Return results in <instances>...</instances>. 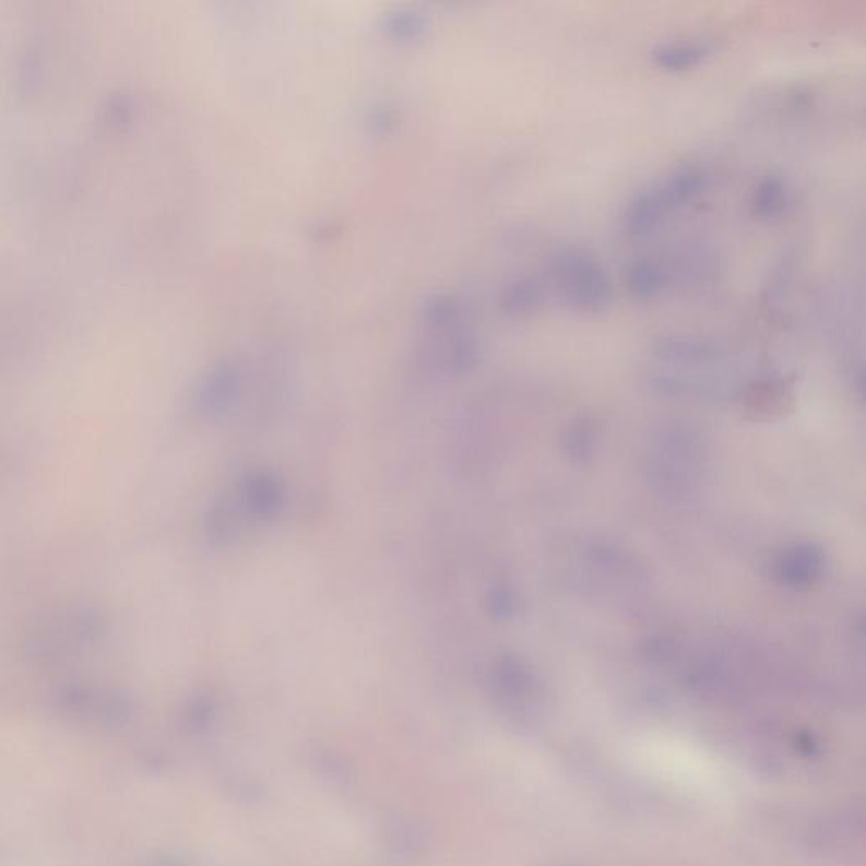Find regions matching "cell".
I'll list each match as a JSON object with an SVG mask.
<instances>
[{"label": "cell", "instance_id": "obj_1", "mask_svg": "<svg viewBox=\"0 0 866 866\" xmlns=\"http://www.w3.org/2000/svg\"><path fill=\"white\" fill-rule=\"evenodd\" d=\"M106 631V619L92 608H68L38 619L26 633L29 655L36 659H64L67 655L94 645Z\"/></svg>", "mask_w": 866, "mask_h": 866}, {"label": "cell", "instance_id": "obj_2", "mask_svg": "<svg viewBox=\"0 0 866 866\" xmlns=\"http://www.w3.org/2000/svg\"><path fill=\"white\" fill-rule=\"evenodd\" d=\"M550 271L560 295L570 308L597 313L613 300L612 282L600 259L584 248L559 249L550 261Z\"/></svg>", "mask_w": 866, "mask_h": 866}, {"label": "cell", "instance_id": "obj_3", "mask_svg": "<svg viewBox=\"0 0 866 866\" xmlns=\"http://www.w3.org/2000/svg\"><path fill=\"white\" fill-rule=\"evenodd\" d=\"M655 185L668 214L701 199L709 187V175L701 165H683Z\"/></svg>", "mask_w": 866, "mask_h": 866}, {"label": "cell", "instance_id": "obj_4", "mask_svg": "<svg viewBox=\"0 0 866 866\" xmlns=\"http://www.w3.org/2000/svg\"><path fill=\"white\" fill-rule=\"evenodd\" d=\"M667 211L664 209L661 195L656 192V185L642 188L628 200L627 209L622 212V229L627 230L634 239H643L661 225Z\"/></svg>", "mask_w": 866, "mask_h": 866}, {"label": "cell", "instance_id": "obj_5", "mask_svg": "<svg viewBox=\"0 0 866 866\" xmlns=\"http://www.w3.org/2000/svg\"><path fill=\"white\" fill-rule=\"evenodd\" d=\"M713 51L709 41H668L656 45L650 51V58L655 67L665 72H686L698 67Z\"/></svg>", "mask_w": 866, "mask_h": 866}, {"label": "cell", "instance_id": "obj_6", "mask_svg": "<svg viewBox=\"0 0 866 866\" xmlns=\"http://www.w3.org/2000/svg\"><path fill=\"white\" fill-rule=\"evenodd\" d=\"M628 293L637 300H652L664 292L668 274L655 259L638 256L625 268Z\"/></svg>", "mask_w": 866, "mask_h": 866}, {"label": "cell", "instance_id": "obj_7", "mask_svg": "<svg viewBox=\"0 0 866 866\" xmlns=\"http://www.w3.org/2000/svg\"><path fill=\"white\" fill-rule=\"evenodd\" d=\"M788 202L787 183L781 173L761 175L750 195L751 212L758 218L781 217Z\"/></svg>", "mask_w": 866, "mask_h": 866}, {"label": "cell", "instance_id": "obj_8", "mask_svg": "<svg viewBox=\"0 0 866 866\" xmlns=\"http://www.w3.org/2000/svg\"><path fill=\"white\" fill-rule=\"evenodd\" d=\"M544 289L535 280L523 278L514 282L505 295V308L514 316H525L541 307Z\"/></svg>", "mask_w": 866, "mask_h": 866}]
</instances>
